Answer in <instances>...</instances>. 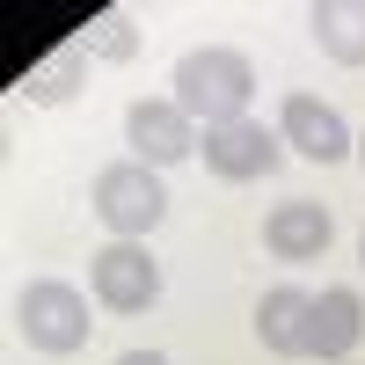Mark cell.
I'll use <instances>...</instances> for the list:
<instances>
[{"label":"cell","instance_id":"8","mask_svg":"<svg viewBox=\"0 0 365 365\" xmlns=\"http://www.w3.org/2000/svg\"><path fill=\"white\" fill-rule=\"evenodd\" d=\"M358 344H365V299H358V285H329L314 299V322H307V358L351 365Z\"/></svg>","mask_w":365,"mask_h":365},{"label":"cell","instance_id":"11","mask_svg":"<svg viewBox=\"0 0 365 365\" xmlns=\"http://www.w3.org/2000/svg\"><path fill=\"white\" fill-rule=\"evenodd\" d=\"M307 29L336 66H365V0H314Z\"/></svg>","mask_w":365,"mask_h":365},{"label":"cell","instance_id":"4","mask_svg":"<svg viewBox=\"0 0 365 365\" xmlns=\"http://www.w3.org/2000/svg\"><path fill=\"white\" fill-rule=\"evenodd\" d=\"M88 285H96V299L110 314H146L161 299V263L146 241H110V249L88 256Z\"/></svg>","mask_w":365,"mask_h":365},{"label":"cell","instance_id":"13","mask_svg":"<svg viewBox=\"0 0 365 365\" xmlns=\"http://www.w3.org/2000/svg\"><path fill=\"white\" fill-rule=\"evenodd\" d=\"M117 365H168V358H161V351H125Z\"/></svg>","mask_w":365,"mask_h":365},{"label":"cell","instance_id":"3","mask_svg":"<svg viewBox=\"0 0 365 365\" xmlns=\"http://www.w3.org/2000/svg\"><path fill=\"white\" fill-rule=\"evenodd\" d=\"M161 212H168V190H161V175L146 161H110L96 175V220L117 241H146L161 227Z\"/></svg>","mask_w":365,"mask_h":365},{"label":"cell","instance_id":"1","mask_svg":"<svg viewBox=\"0 0 365 365\" xmlns=\"http://www.w3.org/2000/svg\"><path fill=\"white\" fill-rule=\"evenodd\" d=\"M190 125L220 132V125H241L256 103V66L241 58L234 44H205V51H182L175 58V96H168Z\"/></svg>","mask_w":365,"mask_h":365},{"label":"cell","instance_id":"10","mask_svg":"<svg viewBox=\"0 0 365 365\" xmlns=\"http://www.w3.org/2000/svg\"><path fill=\"white\" fill-rule=\"evenodd\" d=\"M307 322H314V292L307 285H270L256 307V336L270 358H307Z\"/></svg>","mask_w":365,"mask_h":365},{"label":"cell","instance_id":"12","mask_svg":"<svg viewBox=\"0 0 365 365\" xmlns=\"http://www.w3.org/2000/svg\"><path fill=\"white\" fill-rule=\"evenodd\" d=\"M96 51H103V58H132V51H139V37H132L125 8H110V15L96 22Z\"/></svg>","mask_w":365,"mask_h":365},{"label":"cell","instance_id":"7","mask_svg":"<svg viewBox=\"0 0 365 365\" xmlns=\"http://www.w3.org/2000/svg\"><path fill=\"white\" fill-rule=\"evenodd\" d=\"M329 241H336V220H329V205H314V197H285L263 220V249L278 263H314V256H329Z\"/></svg>","mask_w":365,"mask_h":365},{"label":"cell","instance_id":"14","mask_svg":"<svg viewBox=\"0 0 365 365\" xmlns=\"http://www.w3.org/2000/svg\"><path fill=\"white\" fill-rule=\"evenodd\" d=\"M358 263H365V234H358Z\"/></svg>","mask_w":365,"mask_h":365},{"label":"cell","instance_id":"15","mask_svg":"<svg viewBox=\"0 0 365 365\" xmlns=\"http://www.w3.org/2000/svg\"><path fill=\"white\" fill-rule=\"evenodd\" d=\"M358 161H365V139H358Z\"/></svg>","mask_w":365,"mask_h":365},{"label":"cell","instance_id":"2","mask_svg":"<svg viewBox=\"0 0 365 365\" xmlns=\"http://www.w3.org/2000/svg\"><path fill=\"white\" fill-rule=\"evenodd\" d=\"M15 329H22V344L29 351H44V358H66L88 344V299L66 285V278H29L15 292Z\"/></svg>","mask_w":365,"mask_h":365},{"label":"cell","instance_id":"9","mask_svg":"<svg viewBox=\"0 0 365 365\" xmlns=\"http://www.w3.org/2000/svg\"><path fill=\"white\" fill-rule=\"evenodd\" d=\"M278 139L292 146V154H307V161H344L351 154V125L329 103H314V96H285V110H278Z\"/></svg>","mask_w":365,"mask_h":365},{"label":"cell","instance_id":"5","mask_svg":"<svg viewBox=\"0 0 365 365\" xmlns=\"http://www.w3.org/2000/svg\"><path fill=\"white\" fill-rule=\"evenodd\" d=\"M285 161V139L256 125V117H241V125H220V132H205V168L220 175V182H256Z\"/></svg>","mask_w":365,"mask_h":365},{"label":"cell","instance_id":"6","mask_svg":"<svg viewBox=\"0 0 365 365\" xmlns=\"http://www.w3.org/2000/svg\"><path fill=\"white\" fill-rule=\"evenodd\" d=\"M125 139H132V161H146V168H168L182 154H197V125L175 103H154V96H139L125 110Z\"/></svg>","mask_w":365,"mask_h":365}]
</instances>
